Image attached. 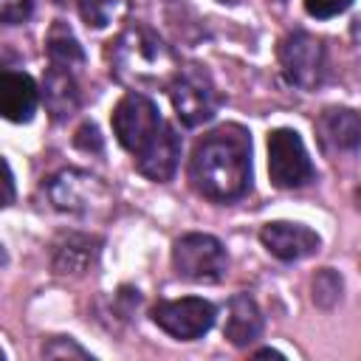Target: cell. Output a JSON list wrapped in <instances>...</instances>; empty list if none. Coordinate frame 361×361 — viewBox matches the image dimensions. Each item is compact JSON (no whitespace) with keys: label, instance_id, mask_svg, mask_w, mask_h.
Listing matches in <instances>:
<instances>
[{"label":"cell","instance_id":"1","mask_svg":"<svg viewBox=\"0 0 361 361\" xmlns=\"http://www.w3.org/2000/svg\"><path fill=\"white\" fill-rule=\"evenodd\" d=\"M189 180L209 200H237L251 186V135L240 124H223L197 141L189 158Z\"/></svg>","mask_w":361,"mask_h":361},{"label":"cell","instance_id":"2","mask_svg":"<svg viewBox=\"0 0 361 361\" xmlns=\"http://www.w3.org/2000/svg\"><path fill=\"white\" fill-rule=\"evenodd\" d=\"M110 73L135 90L144 87H166L178 71V62L169 45L144 25H133L121 31L110 42Z\"/></svg>","mask_w":361,"mask_h":361},{"label":"cell","instance_id":"3","mask_svg":"<svg viewBox=\"0 0 361 361\" xmlns=\"http://www.w3.org/2000/svg\"><path fill=\"white\" fill-rule=\"evenodd\" d=\"M166 87L172 96V107L186 127H200L214 118L220 96L203 68H197V65L178 68Z\"/></svg>","mask_w":361,"mask_h":361},{"label":"cell","instance_id":"4","mask_svg":"<svg viewBox=\"0 0 361 361\" xmlns=\"http://www.w3.org/2000/svg\"><path fill=\"white\" fill-rule=\"evenodd\" d=\"M161 127H164V118H161L155 102L138 90L127 93L113 107V133H116L118 144L133 155L144 152L152 144V138L161 133Z\"/></svg>","mask_w":361,"mask_h":361},{"label":"cell","instance_id":"5","mask_svg":"<svg viewBox=\"0 0 361 361\" xmlns=\"http://www.w3.org/2000/svg\"><path fill=\"white\" fill-rule=\"evenodd\" d=\"M172 265L178 276L189 282H220L228 268L226 248L212 234H183L172 248Z\"/></svg>","mask_w":361,"mask_h":361},{"label":"cell","instance_id":"6","mask_svg":"<svg viewBox=\"0 0 361 361\" xmlns=\"http://www.w3.org/2000/svg\"><path fill=\"white\" fill-rule=\"evenodd\" d=\"M268 175L279 189H299L313 180L316 169L296 130L279 127L268 135Z\"/></svg>","mask_w":361,"mask_h":361},{"label":"cell","instance_id":"7","mask_svg":"<svg viewBox=\"0 0 361 361\" xmlns=\"http://www.w3.org/2000/svg\"><path fill=\"white\" fill-rule=\"evenodd\" d=\"M214 305L200 299V296H183V299H169V302H158L152 307V322L169 333L172 338L180 341H192L200 338L212 330L214 324Z\"/></svg>","mask_w":361,"mask_h":361},{"label":"cell","instance_id":"8","mask_svg":"<svg viewBox=\"0 0 361 361\" xmlns=\"http://www.w3.org/2000/svg\"><path fill=\"white\" fill-rule=\"evenodd\" d=\"M282 76L296 87H316L324 76V48L307 31H293L279 42Z\"/></svg>","mask_w":361,"mask_h":361},{"label":"cell","instance_id":"9","mask_svg":"<svg viewBox=\"0 0 361 361\" xmlns=\"http://www.w3.org/2000/svg\"><path fill=\"white\" fill-rule=\"evenodd\" d=\"M48 197L59 212L79 214V212H90L99 203H104L107 186L82 169H62L59 175L48 180Z\"/></svg>","mask_w":361,"mask_h":361},{"label":"cell","instance_id":"10","mask_svg":"<svg viewBox=\"0 0 361 361\" xmlns=\"http://www.w3.org/2000/svg\"><path fill=\"white\" fill-rule=\"evenodd\" d=\"M259 240L268 248V254H274L282 262L305 259V257L316 254L319 245H322V240L313 228H307L302 223H288V220L265 223L262 231H259Z\"/></svg>","mask_w":361,"mask_h":361},{"label":"cell","instance_id":"11","mask_svg":"<svg viewBox=\"0 0 361 361\" xmlns=\"http://www.w3.org/2000/svg\"><path fill=\"white\" fill-rule=\"evenodd\" d=\"M39 102V90L34 79L23 71H0V116L23 124L34 118Z\"/></svg>","mask_w":361,"mask_h":361},{"label":"cell","instance_id":"12","mask_svg":"<svg viewBox=\"0 0 361 361\" xmlns=\"http://www.w3.org/2000/svg\"><path fill=\"white\" fill-rule=\"evenodd\" d=\"M178 158H180V135L175 133L172 124L164 121V127L152 138V144L135 155V166L149 180H169L178 169Z\"/></svg>","mask_w":361,"mask_h":361},{"label":"cell","instance_id":"13","mask_svg":"<svg viewBox=\"0 0 361 361\" xmlns=\"http://www.w3.org/2000/svg\"><path fill=\"white\" fill-rule=\"evenodd\" d=\"M223 333H226V338L234 347H248L251 341L259 338V333H262V313H259L257 302L248 293L231 296Z\"/></svg>","mask_w":361,"mask_h":361},{"label":"cell","instance_id":"14","mask_svg":"<svg viewBox=\"0 0 361 361\" xmlns=\"http://www.w3.org/2000/svg\"><path fill=\"white\" fill-rule=\"evenodd\" d=\"M42 93H45V104L54 113V118H68L79 107V87H76L73 71L51 65L42 82Z\"/></svg>","mask_w":361,"mask_h":361},{"label":"cell","instance_id":"15","mask_svg":"<svg viewBox=\"0 0 361 361\" xmlns=\"http://www.w3.org/2000/svg\"><path fill=\"white\" fill-rule=\"evenodd\" d=\"M322 130V141L336 147V149H355L358 138H361V121L358 113L350 107H333L322 116L319 121Z\"/></svg>","mask_w":361,"mask_h":361},{"label":"cell","instance_id":"16","mask_svg":"<svg viewBox=\"0 0 361 361\" xmlns=\"http://www.w3.org/2000/svg\"><path fill=\"white\" fill-rule=\"evenodd\" d=\"M45 51H48V59L54 68H65V71H73L85 62V51L79 45V39L71 34V28L65 23H54L48 37H45Z\"/></svg>","mask_w":361,"mask_h":361},{"label":"cell","instance_id":"17","mask_svg":"<svg viewBox=\"0 0 361 361\" xmlns=\"http://www.w3.org/2000/svg\"><path fill=\"white\" fill-rule=\"evenodd\" d=\"M93 259H96L93 240L90 237H79V234H68L65 243H59L56 251H54L56 274H82Z\"/></svg>","mask_w":361,"mask_h":361},{"label":"cell","instance_id":"18","mask_svg":"<svg viewBox=\"0 0 361 361\" xmlns=\"http://www.w3.org/2000/svg\"><path fill=\"white\" fill-rule=\"evenodd\" d=\"M341 276L333 271V268H322L316 276H313V302L319 307H333L338 299H341Z\"/></svg>","mask_w":361,"mask_h":361},{"label":"cell","instance_id":"19","mask_svg":"<svg viewBox=\"0 0 361 361\" xmlns=\"http://www.w3.org/2000/svg\"><path fill=\"white\" fill-rule=\"evenodd\" d=\"M79 3V14L90 28H104L113 20L116 11V0H76Z\"/></svg>","mask_w":361,"mask_h":361},{"label":"cell","instance_id":"20","mask_svg":"<svg viewBox=\"0 0 361 361\" xmlns=\"http://www.w3.org/2000/svg\"><path fill=\"white\" fill-rule=\"evenodd\" d=\"M42 355L45 358H90L73 338H51L48 344H42Z\"/></svg>","mask_w":361,"mask_h":361},{"label":"cell","instance_id":"21","mask_svg":"<svg viewBox=\"0 0 361 361\" xmlns=\"http://www.w3.org/2000/svg\"><path fill=\"white\" fill-rule=\"evenodd\" d=\"M31 8H34V0H0V23H8V25L25 23L31 17Z\"/></svg>","mask_w":361,"mask_h":361},{"label":"cell","instance_id":"22","mask_svg":"<svg viewBox=\"0 0 361 361\" xmlns=\"http://www.w3.org/2000/svg\"><path fill=\"white\" fill-rule=\"evenodd\" d=\"M350 6H353V0H305L307 14L316 20H330L341 11H347Z\"/></svg>","mask_w":361,"mask_h":361},{"label":"cell","instance_id":"23","mask_svg":"<svg viewBox=\"0 0 361 361\" xmlns=\"http://www.w3.org/2000/svg\"><path fill=\"white\" fill-rule=\"evenodd\" d=\"M73 144L79 147V149H85V152H102V135H99V127L96 124H82L79 130H76V135H73Z\"/></svg>","mask_w":361,"mask_h":361},{"label":"cell","instance_id":"24","mask_svg":"<svg viewBox=\"0 0 361 361\" xmlns=\"http://www.w3.org/2000/svg\"><path fill=\"white\" fill-rule=\"evenodd\" d=\"M14 200V175L8 164L0 158V206H8Z\"/></svg>","mask_w":361,"mask_h":361},{"label":"cell","instance_id":"25","mask_svg":"<svg viewBox=\"0 0 361 361\" xmlns=\"http://www.w3.org/2000/svg\"><path fill=\"white\" fill-rule=\"evenodd\" d=\"M257 355H274V358H282V353H276V350H259Z\"/></svg>","mask_w":361,"mask_h":361},{"label":"cell","instance_id":"26","mask_svg":"<svg viewBox=\"0 0 361 361\" xmlns=\"http://www.w3.org/2000/svg\"><path fill=\"white\" fill-rule=\"evenodd\" d=\"M0 358H3V353H0Z\"/></svg>","mask_w":361,"mask_h":361}]
</instances>
